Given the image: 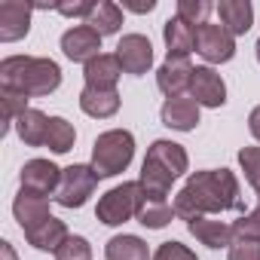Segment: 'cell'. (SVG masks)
Wrapping results in <instances>:
<instances>
[{
  "mask_svg": "<svg viewBox=\"0 0 260 260\" xmlns=\"http://www.w3.org/2000/svg\"><path fill=\"white\" fill-rule=\"evenodd\" d=\"M98 181H101V178L95 175L92 166H83V162L68 166V169H61V184H58V190H55L52 199H55L61 208H83V205L89 202V196L95 193Z\"/></svg>",
  "mask_w": 260,
  "mask_h": 260,
  "instance_id": "5b68a950",
  "label": "cell"
},
{
  "mask_svg": "<svg viewBox=\"0 0 260 260\" xmlns=\"http://www.w3.org/2000/svg\"><path fill=\"white\" fill-rule=\"evenodd\" d=\"M68 226H64V220H58V217H46L40 226H34V230H28L25 233V239H28V245H34L37 251H58L64 242H68Z\"/></svg>",
  "mask_w": 260,
  "mask_h": 260,
  "instance_id": "603a6c76",
  "label": "cell"
},
{
  "mask_svg": "<svg viewBox=\"0 0 260 260\" xmlns=\"http://www.w3.org/2000/svg\"><path fill=\"white\" fill-rule=\"evenodd\" d=\"M19 181H22V190L52 199L61 184V169L52 159H28L19 172Z\"/></svg>",
  "mask_w": 260,
  "mask_h": 260,
  "instance_id": "52a82bcc",
  "label": "cell"
},
{
  "mask_svg": "<svg viewBox=\"0 0 260 260\" xmlns=\"http://www.w3.org/2000/svg\"><path fill=\"white\" fill-rule=\"evenodd\" d=\"M144 205V190L138 181H122L116 187H110L95 208V217L104 226H122L128 220H138V211Z\"/></svg>",
  "mask_w": 260,
  "mask_h": 260,
  "instance_id": "277c9868",
  "label": "cell"
},
{
  "mask_svg": "<svg viewBox=\"0 0 260 260\" xmlns=\"http://www.w3.org/2000/svg\"><path fill=\"white\" fill-rule=\"evenodd\" d=\"M95 0H77V4H52V10L55 13H61V16H68V19H89L92 13H95Z\"/></svg>",
  "mask_w": 260,
  "mask_h": 260,
  "instance_id": "836d02e7",
  "label": "cell"
},
{
  "mask_svg": "<svg viewBox=\"0 0 260 260\" xmlns=\"http://www.w3.org/2000/svg\"><path fill=\"white\" fill-rule=\"evenodd\" d=\"M190 98L199 107H223L226 104V83L211 64H196L190 80Z\"/></svg>",
  "mask_w": 260,
  "mask_h": 260,
  "instance_id": "30bf717a",
  "label": "cell"
},
{
  "mask_svg": "<svg viewBox=\"0 0 260 260\" xmlns=\"http://www.w3.org/2000/svg\"><path fill=\"white\" fill-rule=\"evenodd\" d=\"M89 28H95L101 37H110V34H119L122 28V7L113 4V0H101V4L95 7V13L86 19Z\"/></svg>",
  "mask_w": 260,
  "mask_h": 260,
  "instance_id": "d4e9b609",
  "label": "cell"
},
{
  "mask_svg": "<svg viewBox=\"0 0 260 260\" xmlns=\"http://www.w3.org/2000/svg\"><path fill=\"white\" fill-rule=\"evenodd\" d=\"M31 16H34V4H28V0H4L0 4V40L16 43L28 37Z\"/></svg>",
  "mask_w": 260,
  "mask_h": 260,
  "instance_id": "8fae6325",
  "label": "cell"
},
{
  "mask_svg": "<svg viewBox=\"0 0 260 260\" xmlns=\"http://www.w3.org/2000/svg\"><path fill=\"white\" fill-rule=\"evenodd\" d=\"M172 217H178L172 202H159V199H147V196H144V205H141V211H138V223H141V226H147V230H162V226L172 223Z\"/></svg>",
  "mask_w": 260,
  "mask_h": 260,
  "instance_id": "484cf974",
  "label": "cell"
},
{
  "mask_svg": "<svg viewBox=\"0 0 260 260\" xmlns=\"http://www.w3.org/2000/svg\"><path fill=\"white\" fill-rule=\"evenodd\" d=\"M77 141V128L64 119V116H49V132H46V147L52 153H68Z\"/></svg>",
  "mask_w": 260,
  "mask_h": 260,
  "instance_id": "4316f807",
  "label": "cell"
},
{
  "mask_svg": "<svg viewBox=\"0 0 260 260\" xmlns=\"http://www.w3.org/2000/svg\"><path fill=\"white\" fill-rule=\"evenodd\" d=\"M159 119L166 128H175V132H193L199 125V104L190 95L181 98H166L159 107Z\"/></svg>",
  "mask_w": 260,
  "mask_h": 260,
  "instance_id": "4fadbf2b",
  "label": "cell"
},
{
  "mask_svg": "<svg viewBox=\"0 0 260 260\" xmlns=\"http://www.w3.org/2000/svg\"><path fill=\"white\" fill-rule=\"evenodd\" d=\"M214 10V4H208V0H178V19L190 22L193 28L196 25H205L208 22V13Z\"/></svg>",
  "mask_w": 260,
  "mask_h": 260,
  "instance_id": "83f0119b",
  "label": "cell"
},
{
  "mask_svg": "<svg viewBox=\"0 0 260 260\" xmlns=\"http://www.w3.org/2000/svg\"><path fill=\"white\" fill-rule=\"evenodd\" d=\"M122 10L144 16V13H153L156 10V0H122Z\"/></svg>",
  "mask_w": 260,
  "mask_h": 260,
  "instance_id": "e575fe53",
  "label": "cell"
},
{
  "mask_svg": "<svg viewBox=\"0 0 260 260\" xmlns=\"http://www.w3.org/2000/svg\"><path fill=\"white\" fill-rule=\"evenodd\" d=\"M104 260H153V254H150V248H147V242L141 236L122 233V236L107 239Z\"/></svg>",
  "mask_w": 260,
  "mask_h": 260,
  "instance_id": "7402d4cb",
  "label": "cell"
},
{
  "mask_svg": "<svg viewBox=\"0 0 260 260\" xmlns=\"http://www.w3.org/2000/svg\"><path fill=\"white\" fill-rule=\"evenodd\" d=\"M55 260H92V245L83 236H68V242L55 251Z\"/></svg>",
  "mask_w": 260,
  "mask_h": 260,
  "instance_id": "f546056e",
  "label": "cell"
},
{
  "mask_svg": "<svg viewBox=\"0 0 260 260\" xmlns=\"http://www.w3.org/2000/svg\"><path fill=\"white\" fill-rule=\"evenodd\" d=\"M196 52L208 61V64H226L236 55V37L214 22L196 25Z\"/></svg>",
  "mask_w": 260,
  "mask_h": 260,
  "instance_id": "8992f818",
  "label": "cell"
},
{
  "mask_svg": "<svg viewBox=\"0 0 260 260\" xmlns=\"http://www.w3.org/2000/svg\"><path fill=\"white\" fill-rule=\"evenodd\" d=\"M101 40H104V37H101L95 28H89V25L83 22V25H74V28H68V31L61 34V52H64V58H71V61L89 64L92 58L101 55Z\"/></svg>",
  "mask_w": 260,
  "mask_h": 260,
  "instance_id": "9c48e42d",
  "label": "cell"
},
{
  "mask_svg": "<svg viewBox=\"0 0 260 260\" xmlns=\"http://www.w3.org/2000/svg\"><path fill=\"white\" fill-rule=\"evenodd\" d=\"M144 159L162 166L172 178H181V175L190 169V156H187V150H184L178 141H169V138H156V141L147 147V156H144Z\"/></svg>",
  "mask_w": 260,
  "mask_h": 260,
  "instance_id": "e0dca14e",
  "label": "cell"
},
{
  "mask_svg": "<svg viewBox=\"0 0 260 260\" xmlns=\"http://www.w3.org/2000/svg\"><path fill=\"white\" fill-rule=\"evenodd\" d=\"M46 132H49V116L37 107H28L16 119V135L25 147H46Z\"/></svg>",
  "mask_w": 260,
  "mask_h": 260,
  "instance_id": "44dd1931",
  "label": "cell"
},
{
  "mask_svg": "<svg viewBox=\"0 0 260 260\" xmlns=\"http://www.w3.org/2000/svg\"><path fill=\"white\" fill-rule=\"evenodd\" d=\"M162 40H166V49L172 58H190V52H196V28L178 16L166 19Z\"/></svg>",
  "mask_w": 260,
  "mask_h": 260,
  "instance_id": "ac0fdd59",
  "label": "cell"
},
{
  "mask_svg": "<svg viewBox=\"0 0 260 260\" xmlns=\"http://www.w3.org/2000/svg\"><path fill=\"white\" fill-rule=\"evenodd\" d=\"M175 181H178V178H172L162 166H156V162H150V159L141 162V178H138V184H141V190H144L147 199L169 202V193H172V184H175Z\"/></svg>",
  "mask_w": 260,
  "mask_h": 260,
  "instance_id": "cb8c5ba5",
  "label": "cell"
},
{
  "mask_svg": "<svg viewBox=\"0 0 260 260\" xmlns=\"http://www.w3.org/2000/svg\"><path fill=\"white\" fill-rule=\"evenodd\" d=\"M0 254H4V260H19V257H16V251H13V245H10V242H0Z\"/></svg>",
  "mask_w": 260,
  "mask_h": 260,
  "instance_id": "8d00e7d4",
  "label": "cell"
},
{
  "mask_svg": "<svg viewBox=\"0 0 260 260\" xmlns=\"http://www.w3.org/2000/svg\"><path fill=\"white\" fill-rule=\"evenodd\" d=\"M61 86V68L40 55H7L0 61V89L22 92L28 98L52 95Z\"/></svg>",
  "mask_w": 260,
  "mask_h": 260,
  "instance_id": "7a4b0ae2",
  "label": "cell"
},
{
  "mask_svg": "<svg viewBox=\"0 0 260 260\" xmlns=\"http://www.w3.org/2000/svg\"><path fill=\"white\" fill-rule=\"evenodd\" d=\"M254 49H257V61H260V40H257V46H254Z\"/></svg>",
  "mask_w": 260,
  "mask_h": 260,
  "instance_id": "74e56055",
  "label": "cell"
},
{
  "mask_svg": "<svg viewBox=\"0 0 260 260\" xmlns=\"http://www.w3.org/2000/svg\"><path fill=\"white\" fill-rule=\"evenodd\" d=\"M153 260H199L193 248H187L184 242H162L153 251Z\"/></svg>",
  "mask_w": 260,
  "mask_h": 260,
  "instance_id": "1f68e13d",
  "label": "cell"
},
{
  "mask_svg": "<svg viewBox=\"0 0 260 260\" xmlns=\"http://www.w3.org/2000/svg\"><path fill=\"white\" fill-rule=\"evenodd\" d=\"M239 166L245 172V181L254 193H260V147H242L239 150Z\"/></svg>",
  "mask_w": 260,
  "mask_h": 260,
  "instance_id": "f1b7e54d",
  "label": "cell"
},
{
  "mask_svg": "<svg viewBox=\"0 0 260 260\" xmlns=\"http://www.w3.org/2000/svg\"><path fill=\"white\" fill-rule=\"evenodd\" d=\"M116 58H119V64H122L125 74L144 77L153 68V43L144 34H125L116 43Z\"/></svg>",
  "mask_w": 260,
  "mask_h": 260,
  "instance_id": "ba28073f",
  "label": "cell"
},
{
  "mask_svg": "<svg viewBox=\"0 0 260 260\" xmlns=\"http://www.w3.org/2000/svg\"><path fill=\"white\" fill-rule=\"evenodd\" d=\"M239 178L230 169H202L187 178V184L175 193V214L181 220H196V217H211L220 211H242V196H239Z\"/></svg>",
  "mask_w": 260,
  "mask_h": 260,
  "instance_id": "6da1fadb",
  "label": "cell"
},
{
  "mask_svg": "<svg viewBox=\"0 0 260 260\" xmlns=\"http://www.w3.org/2000/svg\"><path fill=\"white\" fill-rule=\"evenodd\" d=\"M119 104H122V98H119L116 89H89V86H83V92H80V110L92 119H110L119 110Z\"/></svg>",
  "mask_w": 260,
  "mask_h": 260,
  "instance_id": "ffe728a7",
  "label": "cell"
},
{
  "mask_svg": "<svg viewBox=\"0 0 260 260\" xmlns=\"http://www.w3.org/2000/svg\"><path fill=\"white\" fill-rule=\"evenodd\" d=\"M214 10H217V16H220V25H223L233 37L248 34L251 25H254V7H251V0H217Z\"/></svg>",
  "mask_w": 260,
  "mask_h": 260,
  "instance_id": "d6986e66",
  "label": "cell"
},
{
  "mask_svg": "<svg viewBox=\"0 0 260 260\" xmlns=\"http://www.w3.org/2000/svg\"><path fill=\"white\" fill-rule=\"evenodd\" d=\"M257 196H260V193H257Z\"/></svg>",
  "mask_w": 260,
  "mask_h": 260,
  "instance_id": "f35d334b",
  "label": "cell"
},
{
  "mask_svg": "<svg viewBox=\"0 0 260 260\" xmlns=\"http://www.w3.org/2000/svg\"><path fill=\"white\" fill-rule=\"evenodd\" d=\"M233 233L236 239H251V242H260V205L248 214H242L239 220H233Z\"/></svg>",
  "mask_w": 260,
  "mask_h": 260,
  "instance_id": "4dcf8cb0",
  "label": "cell"
},
{
  "mask_svg": "<svg viewBox=\"0 0 260 260\" xmlns=\"http://www.w3.org/2000/svg\"><path fill=\"white\" fill-rule=\"evenodd\" d=\"M135 159V135L128 128H107L92 144V169L98 178H116Z\"/></svg>",
  "mask_w": 260,
  "mask_h": 260,
  "instance_id": "3957f363",
  "label": "cell"
},
{
  "mask_svg": "<svg viewBox=\"0 0 260 260\" xmlns=\"http://www.w3.org/2000/svg\"><path fill=\"white\" fill-rule=\"evenodd\" d=\"M13 217L19 220L22 233L40 226L46 217H52L49 211V199L46 196H37V193H28V190H19V196L13 199Z\"/></svg>",
  "mask_w": 260,
  "mask_h": 260,
  "instance_id": "9a60e30c",
  "label": "cell"
},
{
  "mask_svg": "<svg viewBox=\"0 0 260 260\" xmlns=\"http://www.w3.org/2000/svg\"><path fill=\"white\" fill-rule=\"evenodd\" d=\"M226 260H260V242L236 239V242L226 248Z\"/></svg>",
  "mask_w": 260,
  "mask_h": 260,
  "instance_id": "d6a6232c",
  "label": "cell"
},
{
  "mask_svg": "<svg viewBox=\"0 0 260 260\" xmlns=\"http://www.w3.org/2000/svg\"><path fill=\"white\" fill-rule=\"evenodd\" d=\"M248 132L254 135V141L260 144V104L257 107H251V113H248Z\"/></svg>",
  "mask_w": 260,
  "mask_h": 260,
  "instance_id": "d590c367",
  "label": "cell"
},
{
  "mask_svg": "<svg viewBox=\"0 0 260 260\" xmlns=\"http://www.w3.org/2000/svg\"><path fill=\"white\" fill-rule=\"evenodd\" d=\"M187 230H190V236H196L199 245H205V248H211V251H217V248H230V245L236 242L233 223H226V220L196 217V220L187 223Z\"/></svg>",
  "mask_w": 260,
  "mask_h": 260,
  "instance_id": "2e32d148",
  "label": "cell"
},
{
  "mask_svg": "<svg viewBox=\"0 0 260 260\" xmlns=\"http://www.w3.org/2000/svg\"><path fill=\"white\" fill-rule=\"evenodd\" d=\"M122 64L116 58V52H101L98 58H92L89 64H83V80L89 89H116L119 77H122Z\"/></svg>",
  "mask_w": 260,
  "mask_h": 260,
  "instance_id": "5bb4252c",
  "label": "cell"
},
{
  "mask_svg": "<svg viewBox=\"0 0 260 260\" xmlns=\"http://www.w3.org/2000/svg\"><path fill=\"white\" fill-rule=\"evenodd\" d=\"M193 64L190 58H166L156 71V86L166 98H181L184 92H190V80H193Z\"/></svg>",
  "mask_w": 260,
  "mask_h": 260,
  "instance_id": "7c38bea8",
  "label": "cell"
}]
</instances>
